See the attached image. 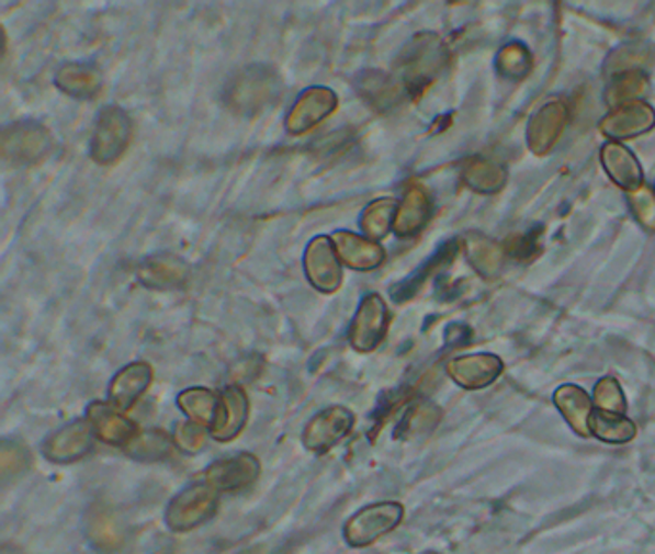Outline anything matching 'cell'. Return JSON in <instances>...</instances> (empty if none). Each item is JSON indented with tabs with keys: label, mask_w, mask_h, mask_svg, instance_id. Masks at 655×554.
<instances>
[{
	"label": "cell",
	"mask_w": 655,
	"mask_h": 554,
	"mask_svg": "<svg viewBox=\"0 0 655 554\" xmlns=\"http://www.w3.org/2000/svg\"><path fill=\"white\" fill-rule=\"evenodd\" d=\"M30 466V453L14 441H4L0 446V474L4 479L20 476Z\"/></svg>",
	"instance_id": "83f0119b"
},
{
	"label": "cell",
	"mask_w": 655,
	"mask_h": 554,
	"mask_svg": "<svg viewBox=\"0 0 655 554\" xmlns=\"http://www.w3.org/2000/svg\"><path fill=\"white\" fill-rule=\"evenodd\" d=\"M93 428L89 420H74L55 431L43 445V456L53 464H71L93 449Z\"/></svg>",
	"instance_id": "9c48e42d"
},
{
	"label": "cell",
	"mask_w": 655,
	"mask_h": 554,
	"mask_svg": "<svg viewBox=\"0 0 655 554\" xmlns=\"http://www.w3.org/2000/svg\"><path fill=\"white\" fill-rule=\"evenodd\" d=\"M260 472L262 466L255 454L237 453L212 462L204 470V479L216 491H239L255 484Z\"/></svg>",
	"instance_id": "ba28073f"
},
{
	"label": "cell",
	"mask_w": 655,
	"mask_h": 554,
	"mask_svg": "<svg viewBox=\"0 0 655 554\" xmlns=\"http://www.w3.org/2000/svg\"><path fill=\"white\" fill-rule=\"evenodd\" d=\"M596 397L600 400L601 410L608 412H623L624 398L623 393L619 389V385L613 380H601L596 391Z\"/></svg>",
	"instance_id": "f546056e"
},
{
	"label": "cell",
	"mask_w": 655,
	"mask_h": 554,
	"mask_svg": "<svg viewBox=\"0 0 655 554\" xmlns=\"http://www.w3.org/2000/svg\"><path fill=\"white\" fill-rule=\"evenodd\" d=\"M439 420L440 412L437 406L429 405V403H419L402 420L400 433L404 438L424 436V433H429Z\"/></svg>",
	"instance_id": "4316f807"
},
{
	"label": "cell",
	"mask_w": 655,
	"mask_h": 554,
	"mask_svg": "<svg viewBox=\"0 0 655 554\" xmlns=\"http://www.w3.org/2000/svg\"><path fill=\"white\" fill-rule=\"evenodd\" d=\"M425 554H439V553H425Z\"/></svg>",
	"instance_id": "4dcf8cb0"
},
{
	"label": "cell",
	"mask_w": 655,
	"mask_h": 554,
	"mask_svg": "<svg viewBox=\"0 0 655 554\" xmlns=\"http://www.w3.org/2000/svg\"><path fill=\"white\" fill-rule=\"evenodd\" d=\"M173 443L183 453L196 454L199 451H202V446L206 445V431L199 423H178L176 431H173Z\"/></svg>",
	"instance_id": "f1b7e54d"
},
{
	"label": "cell",
	"mask_w": 655,
	"mask_h": 554,
	"mask_svg": "<svg viewBox=\"0 0 655 554\" xmlns=\"http://www.w3.org/2000/svg\"><path fill=\"white\" fill-rule=\"evenodd\" d=\"M358 91L373 109L385 110L393 102L394 89L386 76L379 71H365L358 78Z\"/></svg>",
	"instance_id": "d4e9b609"
},
{
	"label": "cell",
	"mask_w": 655,
	"mask_h": 554,
	"mask_svg": "<svg viewBox=\"0 0 655 554\" xmlns=\"http://www.w3.org/2000/svg\"><path fill=\"white\" fill-rule=\"evenodd\" d=\"M404 518V507L400 502H375L370 507H363L354 516L348 518L345 523L342 535L347 539L348 545L368 546L375 543L377 539L386 533L396 530Z\"/></svg>",
	"instance_id": "7a4b0ae2"
},
{
	"label": "cell",
	"mask_w": 655,
	"mask_h": 554,
	"mask_svg": "<svg viewBox=\"0 0 655 554\" xmlns=\"http://www.w3.org/2000/svg\"><path fill=\"white\" fill-rule=\"evenodd\" d=\"M2 155L12 165H37L47 157L53 139L45 125L18 122L2 132Z\"/></svg>",
	"instance_id": "5b68a950"
},
{
	"label": "cell",
	"mask_w": 655,
	"mask_h": 554,
	"mask_svg": "<svg viewBox=\"0 0 655 554\" xmlns=\"http://www.w3.org/2000/svg\"><path fill=\"white\" fill-rule=\"evenodd\" d=\"M56 86L58 89H63V93L76 97V99H91L101 89V71L91 64H64L56 74Z\"/></svg>",
	"instance_id": "ac0fdd59"
},
{
	"label": "cell",
	"mask_w": 655,
	"mask_h": 554,
	"mask_svg": "<svg viewBox=\"0 0 655 554\" xmlns=\"http://www.w3.org/2000/svg\"><path fill=\"white\" fill-rule=\"evenodd\" d=\"M153 382V368L147 362H133L120 370L110 383V400L120 410H129Z\"/></svg>",
	"instance_id": "9a60e30c"
},
{
	"label": "cell",
	"mask_w": 655,
	"mask_h": 554,
	"mask_svg": "<svg viewBox=\"0 0 655 554\" xmlns=\"http://www.w3.org/2000/svg\"><path fill=\"white\" fill-rule=\"evenodd\" d=\"M87 535L91 545L102 554L116 553L124 545V531L116 515L109 508L94 507L87 520Z\"/></svg>",
	"instance_id": "e0dca14e"
},
{
	"label": "cell",
	"mask_w": 655,
	"mask_h": 554,
	"mask_svg": "<svg viewBox=\"0 0 655 554\" xmlns=\"http://www.w3.org/2000/svg\"><path fill=\"white\" fill-rule=\"evenodd\" d=\"M427 214H429V201H427L424 191L419 188L409 189L406 196H404V201H402L396 218H394L396 234H417L427 222Z\"/></svg>",
	"instance_id": "cb8c5ba5"
},
{
	"label": "cell",
	"mask_w": 655,
	"mask_h": 554,
	"mask_svg": "<svg viewBox=\"0 0 655 554\" xmlns=\"http://www.w3.org/2000/svg\"><path fill=\"white\" fill-rule=\"evenodd\" d=\"M248 418L247 393L239 385H229L222 395V406L217 422L212 428L216 441H231L245 428Z\"/></svg>",
	"instance_id": "2e32d148"
},
{
	"label": "cell",
	"mask_w": 655,
	"mask_h": 554,
	"mask_svg": "<svg viewBox=\"0 0 655 554\" xmlns=\"http://www.w3.org/2000/svg\"><path fill=\"white\" fill-rule=\"evenodd\" d=\"M173 446V439L162 430L139 431L124 446L125 454L139 462H160L168 459Z\"/></svg>",
	"instance_id": "603a6c76"
},
{
	"label": "cell",
	"mask_w": 655,
	"mask_h": 554,
	"mask_svg": "<svg viewBox=\"0 0 655 554\" xmlns=\"http://www.w3.org/2000/svg\"><path fill=\"white\" fill-rule=\"evenodd\" d=\"M588 431H592L596 438L606 441V443H629L634 438V423L624 418L621 414L608 412V410H592Z\"/></svg>",
	"instance_id": "7402d4cb"
},
{
	"label": "cell",
	"mask_w": 655,
	"mask_h": 554,
	"mask_svg": "<svg viewBox=\"0 0 655 554\" xmlns=\"http://www.w3.org/2000/svg\"><path fill=\"white\" fill-rule=\"evenodd\" d=\"M354 414L345 406H329L317 412L304 428V446L312 453H324L347 438L354 428Z\"/></svg>",
	"instance_id": "8992f818"
},
{
	"label": "cell",
	"mask_w": 655,
	"mask_h": 554,
	"mask_svg": "<svg viewBox=\"0 0 655 554\" xmlns=\"http://www.w3.org/2000/svg\"><path fill=\"white\" fill-rule=\"evenodd\" d=\"M217 510V491L208 484H194L178 493L166 510V523L171 531H191L208 522Z\"/></svg>",
	"instance_id": "277c9868"
},
{
	"label": "cell",
	"mask_w": 655,
	"mask_h": 554,
	"mask_svg": "<svg viewBox=\"0 0 655 554\" xmlns=\"http://www.w3.org/2000/svg\"><path fill=\"white\" fill-rule=\"evenodd\" d=\"M304 270L309 283L321 293H335L342 282L340 258L329 237L312 239L304 255Z\"/></svg>",
	"instance_id": "30bf717a"
},
{
	"label": "cell",
	"mask_w": 655,
	"mask_h": 554,
	"mask_svg": "<svg viewBox=\"0 0 655 554\" xmlns=\"http://www.w3.org/2000/svg\"><path fill=\"white\" fill-rule=\"evenodd\" d=\"M394 218V203L391 199H381L371 203L365 211H363L360 226H362L365 235H370V239H381L385 237L391 222Z\"/></svg>",
	"instance_id": "484cf974"
},
{
	"label": "cell",
	"mask_w": 655,
	"mask_h": 554,
	"mask_svg": "<svg viewBox=\"0 0 655 554\" xmlns=\"http://www.w3.org/2000/svg\"><path fill=\"white\" fill-rule=\"evenodd\" d=\"M335 250L339 255L340 262L354 268V270H373L383 264L385 250L379 247L377 242L352 234V231H337L331 237Z\"/></svg>",
	"instance_id": "5bb4252c"
},
{
	"label": "cell",
	"mask_w": 655,
	"mask_h": 554,
	"mask_svg": "<svg viewBox=\"0 0 655 554\" xmlns=\"http://www.w3.org/2000/svg\"><path fill=\"white\" fill-rule=\"evenodd\" d=\"M133 125L129 116L120 106H106L101 110L94 124L91 157L94 162L110 166L124 157L132 143Z\"/></svg>",
	"instance_id": "3957f363"
},
{
	"label": "cell",
	"mask_w": 655,
	"mask_h": 554,
	"mask_svg": "<svg viewBox=\"0 0 655 554\" xmlns=\"http://www.w3.org/2000/svg\"><path fill=\"white\" fill-rule=\"evenodd\" d=\"M178 405L183 412L202 428H214L219 416L222 398L206 387H189L179 393Z\"/></svg>",
	"instance_id": "ffe728a7"
},
{
	"label": "cell",
	"mask_w": 655,
	"mask_h": 554,
	"mask_svg": "<svg viewBox=\"0 0 655 554\" xmlns=\"http://www.w3.org/2000/svg\"><path fill=\"white\" fill-rule=\"evenodd\" d=\"M187 275L189 265L173 255H156L143 260L137 268V278L148 290H176L187 282Z\"/></svg>",
	"instance_id": "7c38bea8"
},
{
	"label": "cell",
	"mask_w": 655,
	"mask_h": 554,
	"mask_svg": "<svg viewBox=\"0 0 655 554\" xmlns=\"http://www.w3.org/2000/svg\"><path fill=\"white\" fill-rule=\"evenodd\" d=\"M281 81L275 71L252 64L237 71L225 87V104L239 116H256L279 101Z\"/></svg>",
	"instance_id": "6da1fadb"
},
{
	"label": "cell",
	"mask_w": 655,
	"mask_h": 554,
	"mask_svg": "<svg viewBox=\"0 0 655 554\" xmlns=\"http://www.w3.org/2000/svg\"><path fill=\"white\" fill-rule=\"evenodd\" d=\"M339 104L337 94L327 87H309L294 102L293 110L286 116V129L293 135H302L317 124H321L325 117L331 116Z\"/></svg>",
	"instance_id": "8fae6325"
},
{
	"label": "cell",
	"mask_w": 655,
	"mask_h": 554,
	"mask_svg": "<svg viewBox=\"0 0 655 554\" xmlns=\"http://www.w3.org/2000/svg\"><path fill=\"white\" fill-rule=\"evenodd\" d=\"M388 310L377 293L363 297L350 328V343L358 352H371L385 339Z\"/></svg>",
	"instance_id": "52a82bcc"
},
{
	"label": "cell",
	"mask_w": 655,
	"mask_h": 554,
	"mask_svg": "<svg viewBox=\"0 0 655 554\" xmlns=\"http://www.w3.org/2000/svg\"><path fill=\"white\" fill-rule=\"evenodd\" d=\"M87 420L91 423L94 433L109 445L124 449L139 433L132 420H127L125 416L104 403H93L89 406Z\"/></svg>",
	"instance_id": "4fadbf2b"
},
{
	"label": "cell",
	"mask_w": 655,
	"mask_h": 554,
	"mask_svg": "<svg viewBox=\"0 0 655 554\" xmlns=\"http://www.w3.org/2000/svg\"><path fill=\"white\" fill-rule=\"evenodd\" d=\"M448 372L452 380L460 383L462 387H485L493 382L496 375L501 372V362L493 357H470V359H458L448 364Z\"/></svg>",
	"instance_id": "d6986e66"
},
{
	"label": "cell",
	"mask_w": 655,
	"mask_h": 554,
	"mask_svg": "<svg viewBox=\"0 0 655 554\" xmlns=\"http://www.w3.org/2000/svg\"><path fill=\"white\" fill-rule=\"evenodd\" d=\"M555 405L562 410L567 422L573 426V430L578 431L580 436H588V422H590V398L585 391L578 389L575 385H565L555 393Z\"/></svg>",
	"instance_id": "44dd1931"
}]
</instances>
